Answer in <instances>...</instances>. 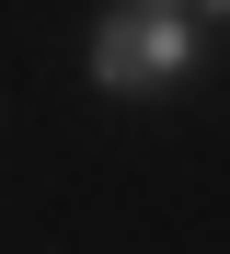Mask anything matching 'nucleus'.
Instances as JSON below:
<instances>
[{"instance_id":"1","label":"nucleus","mask_w":230,"mask_h":254,"mask_svg":"<svg viewBox=\"0 0 230 254\" xmlns=\"http://www.w3.org/2000/svg\"><path fill=\"white\" fill-rule=\"evenodd\" d=\"M81 69H92V93H115V104H161V93L196 81V12H184V0H115V12L92 23Z\"/></svg>"},{"instance_id":"2","label":"nucleus","mask_w":230,"mask_h":254,"mask_svg":"<svg viewBox=\"0 0 230 254\" xmlns=\"http://www.w3.org/2000/svg\"><path fill=\"white\" fill-rule=\"evenodd\" d=\"M184 12H207V23H230V0H184Z\"/></svg>"}]
</instances>
